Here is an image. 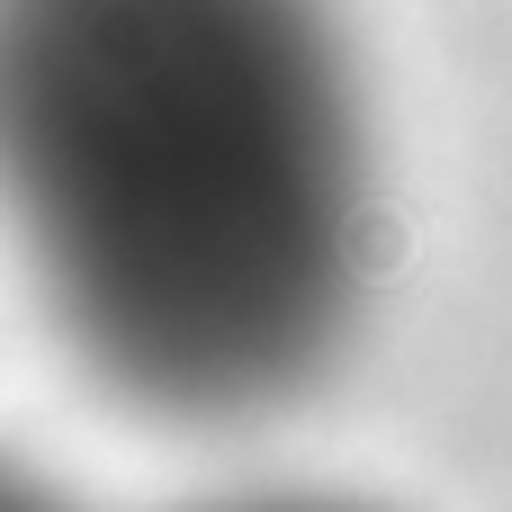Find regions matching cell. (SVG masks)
I'll list each match as a JSON object with an SVG mask.
<instances>
[{
  "instance_id": "1",
  "label": "cell",
  "mask_w": 512,
  "mask_h": 512,
  "mask_svg": "<svg viewBox=\"0 0 512 512\" xmlns=\"http://www.w3.org/2000/svg\"><path fill=\"white\" fill-rule=\"evenodd\" d=\"M0 207L126 405L243 423L306 396L369 279L333 0H0Z\"/></svg>"
}]
</instances>
